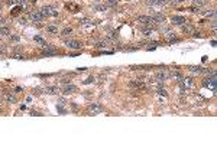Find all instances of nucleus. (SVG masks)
I'll return each instance as SVG.
<instances>
[{"instance_id": "nucleus-11", "label": "nucleus", "mask_w": 217, "mask_h": 144, "mask_svg": "<svg viewBox=\"0 0 217 144\" xmlns=\"http://www.w3.org/2000/svg\"><path fill=\"white\" fill-rule=\"evenodd\" d=\"M3 98H4V101H7L9 104H15L17 100H16V97L13 95V94H10V92H6L4 95H3Z\"/></svg>"}, {"instance_id": "nucleus-38", "label": "nucleus", "mask_w": 217, "mask_h": 144, "mask_svg": "<svg viewBox=\"0 0 217 144\" xmlns=\"http://www.w3.org/2000/svg\"><path fill=\"white\" fill-rule=\"evenodd\" d=\"M0 1H1V0H0Z\"/></svg>"}, {"instance_id": "nucleus-18", "label": "nucleus", "mask_w": 217, "mask_h": 144, "mask_svg": "<svg viewBox=\"0 0 217 144\" xmlns=\"http://www.w3.org/2000/svg\"><path fill=\"white\" fill-rule=\"evenodd\" d=\"M170 76H171L172 79H175V81H179V79L182 78V76H181V73H179L178 71H171V72H170Z\"/></svg>"}, {"instance_id": "nucleus-31", "label": "nucleus", "mask_w": 217, "mask_h": 144, "mask_svg": "<svg viewBox=\"0 0 217 144\" xmlns=\"http://www.w3.org/2000/svg\"><path fill=\"white\" fill-rule=\"evenodd\" d=\"M206 16H207V17H213V16H214V10H210L209 13H206Z\"/></svg>"}, {"instance_id": "nucleus-24", "label": "nucleus", "mask_w": 217, "mask_h": 144, "mask_svg": "<svg viewBox=\"0 0 217 144\" xmlns=\"http://www.w3.org/2000/svg\"><path fill=\"white\" fill-rule=\"evenodd\" d=\"M190 71L193 72V73H201L203 68L201 66H190Z\"/></svg>"}, {"instance_id": "nucleus-19", "label": "nucleus", "mask_w": 217, "mask_h": 144, "mask_svg": "<svg viewBox=\"0 0 217 144\" xmlns=\"http://www.w3.org/2000/svg\"><path fill=\"white\" fill-rule=\"evenodd\" d=\"M148 4H155V6H165L167 4V0H154V1H149Z\"/></svg>"}, {"instance_id": "nucleus-16", "label": "nucleus", "mask_w": 217, "mask_h": 144, "mask_svg": "<svg viewBox=\"0 0 217 144\" xmlns=\"http://www.w3.org/2000/svg\"><path fill=\"white\" fill-rule=\"evenodd\" d=\"M7 3H9L10 6H13V4H19V6H22V7L26 6V0H9Z\"/></svg>"}, {"instance_id": "nucleus-9", "label": "nucleus", "mask_w": 217, "mask_h": 144, "mask_svg": "<svg viewBox=\"0 0 217 144\" xmlns=\"http://www.w3.org/2000/svg\"><path fill=\"white\" fill-rule=\"evenodd\" d=\"M167 78H168V73H167V71H158L156 72V81L159 82V84H162L164 81H167Z\"/></svg>"}, {"instance_id": "nucleus-20", "label": "nucleus", "mask_w": 217, "mask_h": 144, "mask_svg": "<svg viewBox=\"0 0 217 144\" xmlns=\"http://www.w3.org/2000/svg\"><path fill=\"white\" fill-rule=\"evenodd\" d=\"M46 32H49V33H54V35H57L58 33V28L57 26H46Z\"/></svg>"}, {"instance_id": "nucleus-17", "label": "nucleus", "mask_w": 217, "mask_h": 144, "mask_svg": "<svg viewBox=\"0 0 217 144\" xmlns=\"http://www.w3.org/2000/svg\"><path fill=\"white\" fill-rule=\"evenodd\" d=\"M10 35V29L7 26H0V36H7Z\"/></svg>"}, {"instance_id": "nucleus-12", "label": "nucleus", "mask_w": 217, "mask_h": 144, "mask_svg": "<svg viewBox=\"0 0 217 144\" xmlns=\"http://www.w3.org/2000/svg\"><path fill=\"white\" fill-rule=\"evenodd\" d=\"M171 22L174 25H184L185 23V17H182V16H172Z\"/></svg>"}, {"instance_id": "nucleus-1", "label": "nucleus", "mask_w": 217, "mask_h": 144, "mask_svg": "<svg viewBox=\"0 0 217 144\" xmlns=\"http://www.w3.org/2000/svg\"><path fill=\"white\" fill-rule=\"evenodd\" d=\"M39 12H41V15H42L43 17H49V16H57L58 15V12L52 6H46V4L39 9Z\"/></svg>"}, {"instance_id": "nucleus-13", "label": "nucleus", "mask_w": 217, "mask_h": 144, "mask_svg": "<svg viewBox=\"0 0 217 144\" xmlns=\"http://www.w3.org/2000/svg\"><path fill=\"white\" fill-rule=\"evenodd\" d=\"M45 92L46 94H51V95H57V94H59V88L58 87H46L45 88Z\"/></svg>"}, {"instance_id": "nucleus-37", "label": "nucleus", "mask_w": 217, "mask_h": 144, "mask_svg": "<svg viewBox=\"0 0 217 144\" xmlns=\"http://www.w3.org/2000/svg\"><path fill=\"white\" fill-rule=\"evenodd\" d=\"M31 1H32V3H36V1H39V0H31Z\"/></svg>"}, {"instance_id": "nucleus-27", "label": "nucleus", "mask_w": 217, "mask_h": 144, "mask_svg": "<svg viewBox=\"0 0 217 144\" xmlns=\"http://www.w3.org/2000/svg\"><path fill=\"white\" fill-rule=\"evenodd\" d=\"M203 4H204V0H193V6L200 7V6H203Z\"/></svg>"}, {"instance_id": "nucleus-29", "label": "nucleus", "mask_w": 217, "mask_h": 144, "mask_svg": "<svg viewBox=\"0 0 217 144\" xmlns=\"http://www.w3.org/2000/svg\"><path fill=\"white\" fill-rule=\"evenodd\" d=\"M96 48H106V42H97Z\"/></svg>"}, {"instance_id": "nucleus-30", "label": "nucleus", "mask_w": 217, "mask_h": 144, "mask_svg": "<svg viewBox=\"0 0 217 144\" xmlns=\"http://www.w3.org/2000/svg\"><path fill=\"white\" fill-rule=\"evenodd\" d=\"M93 81H94V78H93V76H90V78H87L86 81H84V84H91Z\"/></svg>"}, {"instance_id": "nucleus-10", "label": "nucleus", "mask_w": 217, "mask_h": 144, "mask_svg": "<svg viewBox=\"0 0 217 144\" xmlns=\"http://www.w3.org/2000/svg\"><path fill=\"white\" fill-rule=\"evenodd\" d=\"M45 48H46V49L42 52V55L52 56V55H57V53H58V51H57V49H54V48H52V46H49V45H48V46H45Z\"/></svg>"}, {"instance_id": "nucleus-21", "label": "nucleus", "mask_w": 217, "mask_h": 144, "mask_svg": "<svg viewBox=\"0 0 217 144\" xmlns=\"http://www.w3.org/2000/svg\"><path fill=\"white\" fill-rule=\"evenodd\" d=\"M33 39H35V42H36V43H39V45H42V46H48L46 40H43L42 37H41V36H35Z\"/></svg>"}, {"instance_id": "nucleus-8", "label": "nucleus", "mask_w": 217, "mask_h": 144, "mask_svg": "<svg viewBox=\"0 0 217 144\" xmlns=\"http://www.w3.org/2000/svg\"><path fill=\"white\" fill-rule=\"evenodd\" d=\"M130 87H133V88H139V89H145L146 88V84L142 81V79H136V81H132L129 84Z\"/></svg>"}, {"instance_id": "nucleus-2", "label": "nucleus", "mask_w": 217, "mask_h": 144, "mask_svg": "<svg viewBox=\"0 0 217 144\" xmlns=\"http://www.w3.org/2000/svg\"><path fill=\"white\" fill-rule=\"evenodd\" d=\"M216 85H217L216 76H207V78L203 81V87H204V88H209V89H211V91H216Z\"/></svg>"}, {"instance_id": "nucleus-32", "label": "nucleus", "mask_w": 217, "mask_h": 144, "mask_svg": "<svg viewBox=\"0 0 217 144\" xmlns=\"http://www.w3.org/2000/svg\"><path fill=\"white\" fill-rule=\"evenodd\" d=\"M3 22H4V19H3V16H1V15H0V26H1V25H3Z\"/></svg>"}, {"instance_id": "nucleus-36", "label": "nucleus", "mask_w": 217, "mask_h": 144, "mask_svg": "<svg viewBox=\"0 0 217 144\" xmlns=\"http://www.w3.org/2000/svg\"><path fill=\"white\" fill-rule=\"evenodd\" d=\"M177 3H182V1H185V0H175Z\"/></svg>"}, {"instance_id": "nucleus-14", "label": "nucleus", "mask_w": 217, "mask_h": 144, "mask_svg": "<svg viewBox=\"0 0 217 144\" xmlns=\"http://www.w3.org/2000/svg\"><path fill=\"white\" fill-rule=\"evenodd\" d=\"M152 17H154V20H155V22H158V23L165 22V15H162V13H155Z\"/></svg>"}, {"instance_id": "nucleus-4", "label": "nucleus", "mask_w": 217, "mask_h": 144, "mask_svg": "<svg viewBox=\"0 0 217 144\" xmlns=\"http://www.w3.org/2000/svg\"><path fill=\"white\" fill-rule=\"evenodd\" d=\"M29 17H31V20H33L35 23L42 22V19H43V16L41 15L39 10H31V12H29Z\"/></svg>"}, {"instance_id": "nucleus-28", "label": "nucleus", "mask_w": 217, "mask_h": 144, "mask_svg": "<svg viewBox=\"0 0 217 144\" xmlns=\"http://www.w3.org/2000/svg\"><path fill=\"white\" fill-rule=\"evenodd\" d=\"M107 6H110V7H116V6H117V1H116V0H107Z\"/></svg>"}, {"instance_id": "nucleus-23", "label": "nucleus", "mask_w": 217, "mask_h": 144, "mask_svg": "<svg viewBox=\"0 0 217 144\" xmlns=\"http://www.w3.org/2000/svg\"><path fill=\"white\" fill-rule=\"evenodd\" d=\"M73 33V28H65V29H62V32H61V36H68Z\"/></svg>"}, {"instance_id": "nucleus-15", "label": "nucleus", "mask_w": 217, "mask_h": 144, "mask_svg": "<svg viewBox=\"0 0 217 144\" xmlns=\"http://www.w3.org/2000/svg\"><path fill=\"white\" fill-rule=\"evenodd\" d=\"M77 91V87H74V85H65V88H64V94H74Z\"/></svg>"}, {"instance_id": "nucleus-25", "label": "nucleus", "mask_w": 217, "mask_h": 144, "mask_svg": "<svg viewBox=\"0 0 217 144\" xmlns=\"http://www.w3.org/2000/svg\"><path fill=\"white\" fill-rule=\"evenodd\" d=\"M22 9H23L22 6H17V7H15V9L12 10V15H13V16H17V15L20 13V10H22Z\"/></svg>"}, {"instance_id": "nucleus-5", "label": "nucleus", "mask_w": 217, "mask_h": 144, "mask_svg": "<svg viewBox=\"0 0 217 144\" xmlns=\"http://www.w3.org/2000/svg\"><path fill=\"white\" fill-rule=\"evenodd\" d=\"M137 22H139V23L149 25V26L155 23V20H154V17H152V16H139V17H137Z\"/></svg>"}, {"instance_id": "nucleus-22", "label": "nucleus", "mask_w": 217, "mask_h": 144, "mask_svg": "<svg viewBox=\"0 0 217 144\" xmlns=\"http://www.w3.org/2000/svg\"><path fill=\"white\" fill-rule=\"evenodd\" d=\"M193 30H194V28L191 25H184L182 26V32H185V33H191Z\"/></svg>"}, {"instance_id": "nucleus-6", "label": "nucleus", "mask_w": 217, "mask_h": 144, "mask_svg": "<svg viewBox=\"0 0 217 144\" xmlns=\"http://www.w3.org/2000/svg\"><path fill=\"white\" fill-rule=\"evenodd\" d=\"M65 45H67L70 49H81V46H83L78 40H73V39H71V40H65Z\"/></svg>"}, {"instance_id": "nucleus-34", "label": "nucleus", "mask_w": 217, "mask_h": 144, "mask_svg": "<svg viewBox=\"0 0 217 144\" xmlns=\"http://www.w3.org/2000/svg\"><path fill=\"white\" fill-rule=\"evenodd\" d=\"M32 115H41V114H39L38 111H32Z\"/></svg>"}, {"instance_id": "nucleus-33", "label": "nucleus", "mask_w": 217, "mask_h": 144, "mask_svg": "<svg viewBox=\"0 0 217 144\" xmlns=\"http://www.w3.org/2000/svg\"><path fill=\"white\" fill-rule=\"evenodd\" d=\"M15 58H16V59H23V56H22V55H16Z\"/></svg>"}, {"instance_id": "nucleus-35", "label": "nucleus", "mask_w": 217, "mask_h": 144, "mask_svg": "<svg viewBox=\"0 0 217 144\" xmlns=\"http://www.w3.org/2000/svg\"><path fill=\"white\" fill-rule=\"evenodd\" d=\"M86 69H87V68H78L77 71H78V72H84V71H86Z\"/></svg>"}, {"instance_id": "nucleus-3", "label": "nucleus", "mask_w": 217, "mask_h": 144, "mask_svg": "<svg viewBox=\"0 0 217 144\" xmlns=\"http://www.w3.org/2000/svg\"><path fill=\"white\" fill-rule=\"evenodd\" d=\"M179 82V85H181V91L184 92V91H187L188 88H191V87H194V79L193 78H185V79H179L178 81Z\"/></svg>"}, {"instance_id": "nucleus-26", "label": "nucleus", "mask_w": 217, "mask_h": 144, "mask_svg": "<svg viewBox=\"0 0 217 144\" xmlns=\"http://www.w3.org/2000/svg\"><path fill=\"white\" fill-rule=\"evenodd\" d=\"M156 92H158V95H162V97H167V91H165L164 88H161V87H159V88L156 89Z\"/></svg>"}, {"instance_id": "nucleus-7", "label": "nucleus", "mask_w": 217, "mask_h": 144, "mask_svg": "<svg viewBox=\"0 0 217 144\" xmlns=\"http://www.w3.org/2000/svg\"><path fill=\"white\" fill-rule=\"evenodd\" d=\"M88 111L91 114H100V112H103V107L100 104H90L88 105Z\"/></svg>"}]
</instances>
